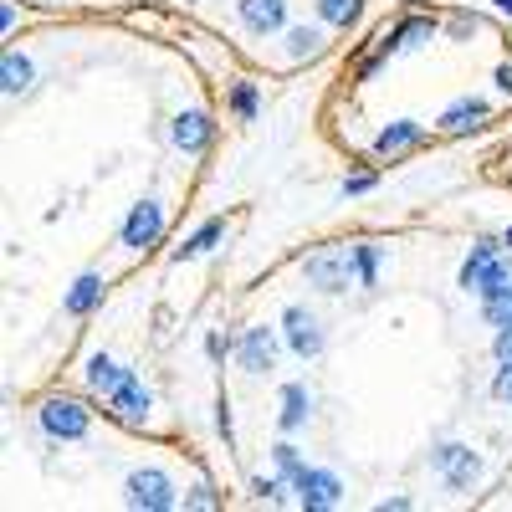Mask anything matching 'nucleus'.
<instances>
[{
	"mask_svg": "<svg viewBox=\"0 0 512 512\" xmlns=\"http://www.w3.org/2000/svg\"><path fill=\"white\" fill-rule=\"evenodd\" d=\"M236 487L313 512H456L512 482V231L349 221L256 267L200 333Z\"/></svg>",
	"mask_w": 512,
	"mask_h": 512,
	"instance_id": "nucleus-1",
	"label": "nucleus"
},
{
	"mask_svg": "<svg viewBox=\"0 0 512 512\" xmlns=\"http://www.w3.org/2000/svg\"><path fill=\"white\" fill-rule=\"evenodd\" d=\"M221 154V88L139 16L26 11L0 52L6 405L77 364L93 323L185 231Z\"/></svg>",
	"mask_w": 512,
	"mask_h": 512,
	"instance_id": "nucleus-2",
	"label": "nucleus"
},
{
	"mask_svg": "<svg viewBox=\"0 0 512 512\" xmlns=\"http://www.w3.org/2000/svg\"><path fill=\"white\" fill-rule=\"evenodd\" d=\"M512 123V26L477 6H405L364 26L318 98V139L395 169Z\"/></svg>",
	"mask_w": 512,
	"mask_h": 512,
	"instance_id": "nucleus-3",
	"label": "nucleus"
},
{
	"mask_svg": "<svg viewBox=\"0 0 512 512\" xmlns=\"http://www.w3.org/2000/svg\"><path fill=\"white\" fill-rule=\"evenodd\" d=\"M6 507H221L195 441L164 436L62 384L6 405Z\"/></svg>",
	"mask_w": 512,
	"mask_h": 512,
	"instance_id": "nucleus-4",
	"label": "nucleus"
},
{
	"mask_svg": "<svg viewBox=\"0 0 512 512\" xmlns=\"http://www.w3.org/2000/svg\"><path fill=\"white\" fill-rule=\"evenodd\" d=\"M26 11H98V16H164L216 47L251 77L297 82L369 26V0H21Z\"/></svg>",
	"mask_w": 512,
	"mask_h": 512,
	"instance_id": "nucleus-5",
	"label": "nucleus"
},
{
	"mask_svg": "<svg viewBox=\"0 0 512 512\" xmlns=\"http://www.w3.org/2000/svg\"><path fill=\"white\" fill-rule=\"evenodd\" d=\"M487 185H497L502 195H512V123H507V134H502V144L487 154Z\"/></svg>",
	"mask_w": 512,
	"mask_h": 512,
	"instance_id": "nucleus-6",
	"label": "nucleus"
}]
</instances>
